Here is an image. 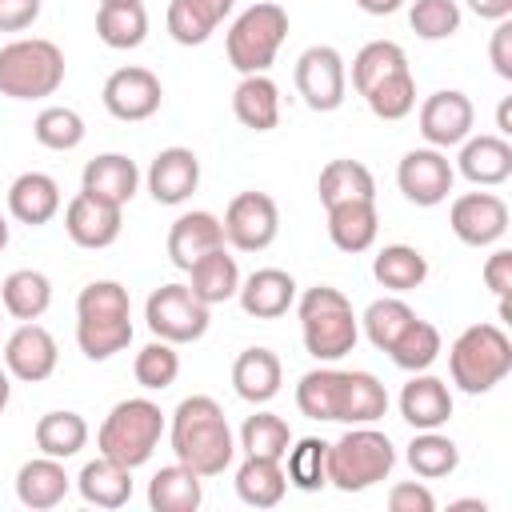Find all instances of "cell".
<instances>
[{
    "instance_id": "obj_1",
    "label": "cell",
    "mask_w": 512,
    "mask_h": 512,
    "mask_svg": "<svg viewBox=\"0 0 512 512\" xmlns=\"http://www.w3.org/2000/svg\"><path fill=\"white\" fill-rule=\"evenodd\" d=\"M168 440L176 460L200 476H220L236 456V436L212 396H184L172 412Z\"/></svg>"
},
{
    "instance_id": "obj_2",
    "label": "cell",
    "mask_w": 512,
    "mask_h": 512,
    "mask_svg": "<svg viewBox=\"0 0 512 512\" xmlns=\"http://www.w3.org/2000/svg\"><path fill=\"white\" fill-rule=\"evenodd\" d=\"M76 344L88 360H112L132 344V300L120 280H92L80 288Z\"/></svg>"
},
{
    "instance_id": "obj_3",
    "label": "cell",
    "mask_w": 512,
    "mask_h": 512,
    "mask_svg": "<svg viewBox=\"0 0 512 512\" xmlns=\"http://www.w3.org/2000/svg\"><path fill=\"white\" fill-rule=\"evenodd\" d=\"M296 316H300V336H304V352L320 364H332L340 356H348L360 340V320L352 312V300L332 288V284H316L296 300Z\"/></svg>"
},
{
    "instance_id": "obj_4",
    "label": "cell",
    "mask_w": 512,
    "mask_h": 512,
    "mask_svg": "<svg viewBox=\"0 0 512 512\" xmlns=\"http://www.w3.org/2000/svg\"><path fill=\"white\" fill-rule=\"evenodd\" d=\"M452 384L468 396L492 392L512 372V340L500 324H472L448 348Z\"/></svg>"
},
{
    "instance_id": "obj_5",
    "label": "cell",
    "mask_w": 512,
    "mask_h": 512,
    "mask_svg": "<svg viewBox=\"0 0 512 512\" xmlns=\"http://www.w3.org/2000/svg\"><path fill=\"white\" fill-rule=\"evenodd\" d=\"M160 436H164L160 404H152L148 396H132V400H120L104 416V424L96 432V448H100V456H108L124 468H140L152 460Z\"/></svg>"
},
{
    "instance_id": "obj_6",
    "label": "cell",
    "mask_w": 512,
    "mask_h": 512,
    "mask_svg": "<svg viewBox=\"0 0 512 512\" xmlns=\"http://www.w3.org/2000/svg\"><path fill=\"white\" fill-rule=\"evenodd\" d=\"M396 468V448L372 424H352L336 444H328V484L340 492H364Z\"/></svg>"
},
{
    "instance_id": "obj_7",
    "label": "cell",
    "mask_w": 512,
    "mask_h": 512,
    "mask_svg": "<svg viewBox=\"0 0 512 512\" xmlns=\"http://www.w3.org/2000/svg\"><path fill=\"white\" fill-rule=\"evenodd\" d=\"M64 84V52L52 40L24 36L0 48V96L44 100Z\"/></svg>"
},
{
    "instance_id": "obj_8",
    "label": "cell",
    "mask_w": 512,
    "mask_h": 512,
    "mask_svg": "<svg viewBox=\"0 0 512 512\" xmlns=\"http://www.w3.org/2000/svg\"><path fill=\"white\" fill-rule=\"evenodd\" d=\"M288 36V12L276 4V0H260L252 8H244L228 36H224V52H228V64L240 72V76H252V72H268L280 44Z\"/></svg>"
},
{
    "instance_id": "obj_9",
    "label": "cell",
    "mask_w": 512,
    "mask_h": 512,
    "mask_svg": "<svg viewBox=\"0 0 512 512\" xmlns=\"http://www.w3.org/2000/svg\"><path fill=\"white\" fill-rule=\"evenodd\" d=\"M144 320L156 340L192 344L208 332V304L196 300L188 284H160L144 304Z\"/></svg>"
},
{
    "instance_id": "obj_10",
    "label": "cell",
    "mask_w": 512,
    "mask_h": 512,
    "mask_svg": "<svg viewBox=\"0 0 512 512\" xmlns=\"http://www.w3.org/2000/svg\"><path fill=\"white\" fill-rule=\"evenodd\" d=\"M224 244L236 252H264L280 232V208L268 192H236L224 208Z\"/></svg>"
},
{
    "instance_id": "obj_11",
    "label": "cell",
    "mask_w": 512,
    "mask_h": 512,
    "mask_svg": "<svg viewBox=\"0 0 512 512\" xmlns=\"http://www.w3.org/2000/svg\"><path fill=\"white\" fill-rule=\"evenodd\" d=\"M296 92L312 112H336L348 92L344 56L332 44H312L296 60Z\"/></svg>"
},
{
    "instance_id": "obj_12",
    "label": "cell",
    "mask_w": 512,
    "mask_h": 512,
    "mask_svg": "<svg viewBox=\"0 0 512 512\" xmlns=\"http://www.w3.org/2000/svg\"><path fill=\"white\" fill-rule=\"evenodd\" d=\"M104 108L124 120V124H140L148 116L160 112V100H164V88H160V76L140 68V64H128V68H116L108 80H104V92H100Z\"/></svg>"
},
{
    "instance_id": "obj_13",
    "label": "cell",
    "mask_w": 512,
    "mask_h": 512,
    "mask_svg": "<svg viewBox=\"0 0 512 512\" xmlns=\"http://www.w3.org/2000/svg\"><path fill=\"white\" fill-rule=\"evenodd\" d=\"M452 180H456V172H452V164H448V156L440 148H412V152L400 156L396 184L416 208L444 204L448 192H452Z\"/></svg>"
},
{
    "instance_id": "obj_14",
    "label": "cell",
    "mask_w": 512,
    "mask_h": 512,
    "mask_svg": "<svg viewBox=\"0 0 512 512\" xmlns=\"http://www.w3.org/2000/svg\"><path fill=\"white\" fill-rule=\"evenodd\" d=\"M448 224L460 244L468 248H488L508 232V204L496 192H464L452 200Z\"/></svg>"
},
{
    "instance_id": "obj_15",
    "label": "cell",
    "mask_w": 512,
    "mask_h": 512,
    "mask_svg": "<svg viewBox=\"0 0 512 512\" xmlns=\"http://www.w3.org/2000/svg\"><path fill=\"white\" fill-rule=\"evenodd\" d=\"M472 120H476V108L456 88H440L420 104V136L428 140V148H440V152L452 144H464L472 132Z\"/></svg>"
},
{
    "instance_id": "obj_16",
    "label": "cell",
    "mask_w": 512,
    "mask_h": 512,
    "mask_svg": "<svg viewBox=\"0 0 512 512\" xmlns=\"http://www.w3.org/2000/svg\"><path fill=\"white\" fill-rule=\"evenodd\" d=\"M56 360H60V348H56L52 332L40 328L36 320H24L4 344V368H8V376L24 380V384L48 380L56 372Z\"/></svg>"
},
{
    "instance_id": "obj_17",
    "label": "cell",
    "mask_w": 512,
    "mask_h": 512,
    "mask_svg": "<svg viewBox=\"0 0 512 512\" xmlns=\"http://www.w3.org/2000/svg\"><path fill=\"white\" fill-rule=\"evenodd\" d=\"M120 224H124L120 208L116 204H104V200H96L88 192H76L68 200V208H64V232H68V240L80 244V248H92V252L116 244L120 240Z\"/></svg>"
},
{
    "instance_id": "obj_18",
    "label": "cell",
    "mask_w": 512,
    "mask_h": 512,
    "mask_svg": "<svg viewBox=\"0 0 512 512\" xmlns=\"http://www.w3.org/2000/svg\"><path fill=\"white\" fill-rule=\"evenodd\" d=\"M136 188H140V168L124 152H100L80 172V192H88L104 204H116V208H124L136 196Z\"/></svg>"
},
{
    "instance_id": "obj_19",
    "label": "cell",
    "mask_w": 512,
    "mask_h": 512,
    "mask_svg": "<svg viewBox=\"0 0 512 512\" xmlns=\"http://www.w3.org/2000/svg\"><path fill=\"white\" fill-rule=\"evenodd\" d=\"M200 184V160L192 148H164L148 164V192L156 204H184Z\"/></svg>"
},
{
    "instance_id": "obj_20",
    "label": "cell",
    "mask_w": 512,
    "mask_h": 512,
    "mask_svg": "<svg viewBox=\"0 0 512 512\" xmlns=\"http://www.w3.org/2000/svg\"><path fill=\"white\" fill-rule=\"evenodd\" d=\"M388 412V388L364 372L340 368V384H336V424H376Z\"/></svg>"
},
{
    "instance_id": "obj_21",
    "label": "cell",
    "mask_w": 512,
    "mask_h": 512,
    "mask_svg": "<svg viewBox=\"0 0 512 512\" xmlns=\"http://www.w3.org/2000/svg\"><path fill=\"white\" fill-rule=\"evenodd\" d=\"M240 308L256 320H276L296 304V280L284 268H256L248 280L236 288Z\"/></svg>"
},
{
    "instance_id": "obj_22",
    "label": "cell",
    "mask_w": 512,
    "mask_h": 512,
    "mask_svg": "<svg viewBox=\"0 0 512 512\" xmlns=\"http://www.w3.org/2000/svg\"><path fill=\"white\" fill-rule=\"evenodd\" d=\"M400 416L424 432V428H440L452 420V392L440 376H428V372H412V380L404 384L400 392Z\"/></svg>"
},
{
    "instance_id": "obj_23",
    "label": "cell",
    "mask_w": 512,
    "mask_h": 512,
    "mask_svg": "<svg viewBox=\"0 0 512 512\" xmlns=\"http://www.w3.org/2000/svg\"><path fill=\"white\" fill-rule=\"evenodd\" d=\"M224 244V228H220V220L212 216V212H184V216H176L172 220V228H168V260L176 264V268H192L204 252H212V248H220Z\"/></svg>"
},
{
    "instance_id": "obj_24",
    "label": "cell",
    "mask_w": 512,
    "mask_h": 512,
    "mask_svg": "<svg viewBox=\"0 0 512 512\" xmlns=\"http://www.w3.org/2000/svg\"><path fill=\"white\" fill-rule=\"evenodd\" d=\"M72 488V476L64 472V464L56 456H36V460H24L20 472H16V500L24 508H56Z\"/></svg>"
},
{
    "instance_id": "obj_25",
    "label": "cell",
    "mask_w": 512,
    "mask_h": 512,
    "mask_svg": "<svg viewBox=\"0 0 512 512\" xmlns=\"http://www.w3.org/2000/svg\"><path fill=\"white\" fill-rule=\"evenodd\" d=\"M8 212L28 228L48 224L60 212V184L48 172H20L8 188Z\"/></svg>"
},
{
    "instance_id": "obj_26",
    "label": "cell",
    "mask_w": 512,
    "mask_h": 512,
    "mask_svg": "<svg viewBox=\"0 0 512 512\" xmlns=\"http://www.w3.org/2000/svg\"><path fill=\"white\" fill-rule=\"evenodd\" d=\"M380 232V216H376V200H344L328 208V240L340 252H368L376 244Z\"/></svg>"
},
{
    "instance_id": "obj_27",
    "label": "cell",
    "mask_w": 512,
    "mask_h": 512,
    "mask_svg": "<svg viewBox=\"0 0 512 512\" xmlns=\"http://www.w3.org/2000/svg\"><path fill=\"white\" fill-rule=\"evenodd\" d=\"M280 380H284V368L272 348H244L232 364V388L248 404H268L280 392Z\"/></svg>"
},
{
    "instance_id": "obj_28",
    "label": "cell",
    "mask_w": 512,
    "mask_h": 512,
    "mask_svg": "<svg viewBox=\"0 0 512 512\" xmlns=\"http://www.w3.org/2000/svg\"><path fill=\"white\" fill-rule=\"evenodd\" d=\"M460 176L480 188L504 184L512 176V144L504 136H468L460 148Z\"/></svg>"
},
{
    "instance_id": "obj_29",
    "label": "cell",
    "mask_w": 512,
    "mask_h": 512,
    "mask_svg": "<svg viewBox=\"0 0 512 512\" xmlns=\"http://www.w3.org/2000/svg\"><path fill=\"white\" fill-rule=\"evenodd\" d=\"M232 4L236 0H172L168 4V36L184 48L204 44L220 28V20L232 12Z\"/></svg>"
},
{
    "instance_id": "obj_30",
    "label": "cell",
    "mask_w": 512,
    "mask_h": 512,
    "mask_svg": "<svg viewBox=\"0 0 512 512\" xmlns=\"http://www.w3.org/2000/svg\"><path fill=\"white\" fill-rule=\"evenodd\" d=\"M232 112L244 128L252 132H272L280 124V88L264 76V72H252L236 84L232 92Z\"/></svg>"
},
{
    "instance_id": "obj_31",
    "label": "cell",
    "mask_w": 512,
    "mask_h": 512,
    "mask_svg": "<svg viewBox=\"0 0 512 512\" xmlns=\"http://www.w3.org/2000/svg\"><path fill=\"white\" fill-rule=\"evenodd\" d=\"M76 488L96 508H124L132 500V468H124V464H116L108 456H96V460H88L80 468Z\"/></svg>"
},
{
    "instance_id": "obj_32",
    "label": "cell",
    "mask_w": 512,
    "mask_h": 512,
    "mask_svg": "<svg viewBox=\"0 0 512 512\" xmlns=\"http://www.w3.org/2000/svg\"><path fill=\"white\" fill-rule=\"evenodd\" d=\"M204 476L192 472L188 464H168L148 480V504L152 512H196L204 500Z\"/></svg>"
},
{
    "instance_id": "obj_33",
    "label": "cell",
    "mask_w": 512,
    "mask_h": 512,
    "mask_svg": "<svg viewBox=\"0 0 512 512\" xmlns=\"http://www.w3.org/2000/svg\"><path fill=\"white\" fill-rule=\"evenodd\" d=\"M188 288H192V296L196 300H204L208 308L212 304H224V300H232L236 296V288H240V268H236V256H228L224 252V244L220 248H212V252H204L192 268H188Z\"/></svg>"
},
{
    "instance_id": "obj_34",
    "label": "cell",
    "mask_w": 512,
    "mask_h": 512,
    "mask_svg": "<svg viewBox=\"0 0 512 512\" xmlns=\"http://www.w3.org/2000/svg\"><path fill=\"white\" fill-rule=\"evenodd\" d=\"M52 304V280L36 268H16L0 284V308L16 320H40Z\"/></svg>"
},
{
    "instance_id": "obj_35",
    "label": "cell",
    "mask_w": 512,
    "mask_h": 512,
    "mask_svg": "<svg viewBox=\"0 0 512 512\" xmlns=\"http://www.w3.org/2000/svg\"><path fill=\"white\" fill-rule=\"evenodd\" d=\"M288 492V476L280 468V460L268 456H244V464L236 468V496L248 508H276Z\"/></svg>"
},
{
    "instance_id": "obj_36",
    "label": "cell",
    "mask_w": 512,
    "mask_h": 512,
    "mask_svg": "<svg viewBox=\"0 0 512 512\" xmlns=\"http://www.w3.org/2000/svg\"><path fill=\"white\" fill-rule=\"evenodd\" d=\"M372 276L388 292H412L428 280V260L412 244H384L372 260Z\"/></svg>"
},
{
    "instance_id": "obj_37",
    "label": "cell",
    "mask_w": 512,
    "mask_h": 512,
    "mask_svg": "<svg viewBox=\"0 0 512 512\" xmlns=\"http://www.w3.org/2000/svg\"><path fill=\"white\" fill-rule=\"evenodd\" d=\"M96 36L108 44V48H140L144 36H148V12L140 0H112V4H100L96 12Z\"/></svg>"
},
{
    "instance_id": "obj_38",
    "label": "cell",
    "mask_w": 512,
    "mask_h": 512,
    "mask_svg": "<svg viewBox=\"0 0 512 512\" xmlns=\"http://www.w3.org/2000/svg\"><path fill=\"white\" fill-rule=\"evenodd\" d=\"M320 204H344V200H376V180L360 160H328L316 180Z\"/></svg>"
},
{
    "instance_id": "obj_39",
    "label": "cell",
    "mask_w": 512,
    "mask_h": 512,
    "mask_svg": "<svg viewBox=\"0 0 512 512\" xmlns=\"http://www.w3.org/2000/svg\"><path fill=\"white\" fill-rule=\"evenodd\" d=\"M84 444H88V420H84L80 412L56 408V412H44V416L36 420V448H40V456L68 460V456H76Z\"/></svg>"
},
{
    "instance_id": "obj_40",
    "label": "cell",
    "mask_w": 512,
    "mask_h": 512,
    "mask_svg": "<svg viewBox=\"0 0 512 512\" xmlns=\"http://www.w3.org/2000/svg\"><path fill=\"white\" fill-rule=\"evenodd\" d=\"M404 460H408V468H412L420 480H444V476L456 472V464H460V448H456L452 436H440L436 428H424V432L412 436Z\"/></svg>"
},
{
    "instance_id": "obj_41",
    "label": "cell",
    "mask_w": 512,
    "mask_h": 512,
    "mask_svg": "<svg viewBox=\"0 0 512 512\" xmlns=\"http://www.w3.org/2000/svg\"><path fill=\"white\" fill-rule=\"evenodd\" d=\"M284 460H288L284 476H288L292 488H300V492H320V488L328 484V440L304 436V440L288 444Z\"/></svg>"
},
{
    "instance_id": "obj_42",
    "label": "cell",
    "mask_w": 512,
    "mask_h": 512,
    "mask_svg": "<svg viewBox=\"0 0 512 512\" xmlns=\"http://www.w3.org/2000/svg\"><path fill=\"white\" fill-rule=\"evenodd\" d=\"M388 356H392V364L404 368V372H424V368H432L436 356H440V332H436V324L412 316V324L396 336V344L388 348Z\"/></svg>"
},
{
    "instance_id": "obj_43",
    "label": "cell",
    "mask_w": 512,
    "mask_h": 512,
    "mask_svg": "<svg viewBox=\"0 0 512 512\" xmlns=\"http://www.w3.org/2000/svg\"><path fill=\"white\" fill-rule=\"evenodd\" d=\"M400 68H408L404 48H400L396 40H372V44H364V48L356 52V60H352V88L364 96L372 84H380L384 76H392V72H400Z\"/></svg>"
},
{
    "instance_id": "obj_44",
    "label": "cell",
    "mask_w": 512,
    "mask_h": 512,
    "mask_svg": "<svg viewBox=\"0 0 512 512\" xmlns=\"http://www.w3.org/2000/svg\"><path fill=\"white\" fill-rule=\"evenodd\" d=\"M292 444V428L288 420H280L276 412H252L240 428V448L244 456H268V460H284Z\"/></svg>"
},
{
    "instance_id": "obj_45",
    "label": "cell",
    "mask_w": 512,
    "mask_h": 512,
    "mask_svg": "<svg viewBox=\"0 0 512 512\" xmlns=\"http://www.w3.org/2000/svg\"><path fill=\"white\" fill-rule=\"evenodd\" d=\"M412 316H416V312H412L400 296H380V300H372V304L364 308L360 324H364V336L372 340V348L388 352V348L396 344V336L412 324Z\"/></svg>"
},
{
    "instance_id": "obj_46",
    "label": "cell",
    "mask_w": 512,
    "mask_h": 512,
    "mask_svg": "<svg viewBox=\"0 0 512 512\" xmlns=\"http://www.w3.org/2000/svg\"><path fill=\"white\" fill-rule=\"evenodd\" d=\"M364 104L372 108V116L380 120H404L412 108H416V80H412V68H400L392 76H384L380 84H372L364 92Z\"/></svg>"
},
{
    "instance_id": "obj_47",
    "label": "cell",
    "mask_w": 512,
    "mask_h": 512,
    "mask_svg": "<svg viewBox=\"0 0 512 512\" xmlns=\"http://www.w3.org/2000/svg\"><path fill=\"white\" fill-rule=\"evenodd\" d=\"M84 116L76 112V108H64V104H52V108H44L40 116H36V124H32V136H36V144H44V148H52V152H72V148H80L84 144Z\"/></svg>"
},
{
    "instance_id": "obj_48",
    "label": "cell",
    "mask_w": 512,
    "mask_h": 512,
    "mask_svg": "<svg viewBox=\"0 0 512 512\" xmlns=\"http://www.w3.org/2000/svg\"><path fill=\"white\" fill-rule=\"evenodd\" d=\"M132 376H136V384L148 388V392L172 388L176 376H180V352H176V344H168V340L144 344V348L136 352V360H132Z\"/></svg>"
},
{
    "instance_id": "obj_49",
    "label": "cell",
    "mask_w": 512,
    "mask_h": 512,
    "mask_svg": "<svg viewBox=\"0 0 512 512\" xmlns=\"http://www.w3.org/2000/svg\"><path fill=\"white\" fill-rule=\"evenodd\" d=\"M408 24L420 40H448L460 32V8L456 0H416L408 8Z\"/></svg>"
},
{
    "instance_id": "obj_50",
    "label": "cell",
    "mask_w": 512,
    "mask_h": 512,
    "mask_svg": "<svg viewBox=\"0 0 512 512\" xmlns=\"http://www.w3.org/2000/svg\"><path fill=\"white\" fill-rule=\"evenodd\" d=\"M388 508L392 512H432L436 508V496L420 480H400V484L388 488Z\"/></svg>"
},
{
    "instance_id": "obj_51",
    "label": "cell",
    "mask_w": 512,
    "mask_h": 512,
    "mask_svg": "<svg viewBox=\"0 0 512 512\" xmlns=\"http://www.w3.org/2000/svg\"><path fill=\"white\" fill-rule=\"evenodd\" d=\"M40 16V0H0V32H24Z\"/></svg>"
},
{
    "instance_id": "obj_52",
    "label": "cell",
    "mask_w": 512,
    "mask_h": 512,
    "mask_svg": "<svg viewBox=\"0 0 512 512\" xmlns=\"http://www.w3.org/2000/svg\"><path fill=\"white\" fill-rule=\"evenodd\" d=\"M488 56H492V68H496V76L512 80V20H496V32H492Z\"/></svg>"
},
{
    "instance_id": "obj_53",
    "label": "cell",
    "mask_w": 512,
    "mask_h": 512,
    "mask_svg": "<svg viewBox=\"0 0 512 512\" xmlns=\"http://www.w3.org/2000/svg\"><path fill=\"white\" fill-rule=\"evenodd\" d=\"M484 284H488L496 296H508V292H512V252H508V248H496V252L484 260Z\"/></svg>"
},
{
    "instance_id": "obj_54",
    "label": "cell",
    "mask_w": 512,
    "mask_h": 512,
    "mask_svg": "<svg viewBox=\"0 0 512 512\" xmlns=\"http://www.w3.org/2000/svg\"><path fill=\"white\" fill-rule=\"evenodd\" d=\"M468 8L480 20H508L512 16V0H468Z\"/></svg>"
},
{
    "instance_id": "obj_55",
    "label": "cell",
    "mask_w": 512,
    "mask_h": 512,
    "mask_svg": "<svg viewBox=\"0 0 512 512\" xmlns=\"http://www.w3.org/2000/svg\"><path fill=\"white\" fill-rule=\"evenodd\" d=\"M400 4H404V0H356V8L368 12V16H392Z\"/></svg>"
},
{
    "instance_id": "obj_56",
    "label": "cell",
    "mask_w": 512,
    "mask_h": 512,
    "mask_svg": "<svg viewBox=\"0 0 512 512\" xmlns=\"http://www.w3.org/2000/svg\"><path fill=\"white\" fill-rule=\"evenodd\" d=\"M8 400H12V376H8V368H0V412L8 408Z\"/></svg>"
},
{
    "instance_id": "obj_57",
    "label": "cell",
    "mask_w": 512,
    "mask_h": 512,
    "mask_svg": "<svg viewBox=\"0 0 512 512\" xmlns=\"http://www.w3.org/2000/svg\"><path fill=\"white\" fill-rule=\"evenodd\" d=\"M508 108H512V104L504 100V104H500V112H496V128H500V136H504V132H512V128H508Z\"/></svg>"
},
{
    "instance_id": "obj_58",
    "label": "cell",
    "mask_w": 512,
    "mask_h": 512,
    "mask_svg": "<svg viewBox=\"0 0 512 512\" xmlns=\"http://www.w3.org/2000/svg\"><path fill=\"white\" fill-rule=\"evenodd\" d=\"M4 248H8V220L0 216V252H4Z\"/></svg>"
},
{
    "instance_id": "obj_59",
    "label": "cell",
    "mask_w": 512,
    "mask_h": 512,
    "mask_svg": "<svg viewBox=\"0 0 512 512\" xmlns=\"http://www.w3.org/2000/svg\"><path fill=\"white\" fill-rule=\"evenodd\" d=\"M100 4H112V0H100Z\"/></svg>"
}]
</instances>
